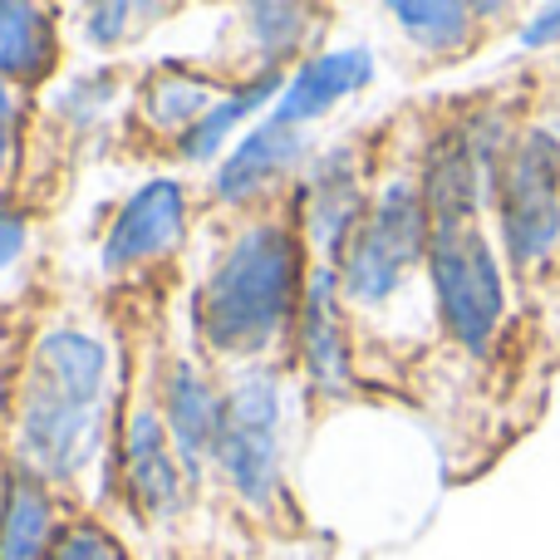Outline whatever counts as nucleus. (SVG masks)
Here are the masks:
<instances>
[{
	"mask_svg": "<svg viewBox=\"0 0 560 560\" xmlns=\"http://www.w3.org/2000/svg\"><path fill=\"white\" fill-rule=\"evenodd\" d=\"M98 394H104V349L69 329L49 335L35 349L25 394H20L25 463H35L49 477L74 472L98 433Z\"/></svg>",
	"mask_w": 560,
	"mask_h": 560,
	"instance_id": "obj_1",
	"label": "nucleus"
},
{
	"mask_svg": "<svg viewBox=\"0 0 560 560\" xmlns=\"http://www.w3.org/2000/svg\"><path fill=\"white\" fill-rule=\"evenodd\" d=\"M295 242L280 226H256L222 256L202 295V329L217 349H261L285 325L295 300Z\"/></svg>",
	"mask_w": 560,
	"mask_h": 560,
	"instance_id": "obj_2",
	"label": "nucleus"
},
{
	"mask_svg": "<svg viewBox=\"0 0 560 560\" xmlns=\"http://www.w3.org/2000/svg\"><path fill=\"white\" fill-rule=\"evenodd\" d=\"M428 232V202H418L413 187H388L384 202L345 242V290L359 300H384L423 256Z\"/></svg>",
	"mask_w": 560,
	"mask_h": 560,
	"instance_id": "obj_3",
	"label": "nucleus"
},
{
	"mask_svg": "<svg viewBox=\"0 0 560 560\" xmlns=\"http://www.w3.org/2000/svg\"><path fill=\"white\" fill-rule=\"evenodd\" d=\"M433 285L447 329L467 349H482L502 319V276L472 222L433 226Z\"/></svg>",
	"mask_w": 560,
	"mask_h": 560,
	"instance_id": "obj_4",
	"label": "nucleus"
},
{
	"mask_svg": "<svg viewBox=\"0 0 560 560\" xmlns=\"http://www.w3.org/2000/svg\"><path fill=\"white\" fill-rule=\"evenodd\" d=\"M502 232L516 261H536L560 232V148L532 133L502 167Z\"/></svg>",
	"mask_w": 560,
	"mask_h": 560,
	"instance_id": "obj_5",
	"label": "nucleus"
},
{
	"mask_svg": "<svg viewBox=\"0 0 560 560\" xmlns=\"http://www.w3.org/2000/svg\"><path fill=\"white\" fill-rule=\"evenodd\" d=\"M226 477L246 502L266 506L280 487V443H276V384L246 378L222 404V433H217Z\"/></svg>",
	"mask_w": 560,
	"mask_h": 560,
	"instance_id": "obj_6",
	"label": "nucleus"
},
{
	"mask_svg": "<svg viewBox=\"0 0 560 560\" xmlns=\"http://www.w3.org/2000/svg\"><path fill=\"white\" fill-rule=\"evenodd\" d=\"M183 217H187V197L177 183L158 177V183L138 187V192L124 202V212H118L114 232H108L104 261L133 266V261H148V256L167 252V246L183 236Z\"/></svg>",
	"mask_w": 560,
	"mask_h": 560,
	"instance_id": "obj_7",
	"label": "nucleus"
},
{
	"mask_svg": "<svg viewBox=\"0 0 560 560\" xmlns=\"http://www.w3.org/2000/svg\"><path fill=\"white\" fill-rule=\"evenodd\" d=\"M369 74H374V69H369V55H364V49H345V55H319V59H310V65L295 74V84L280 94L276 124H290V128H295L300 118L325 114L335 98H345V94H354V89H364Z\"/></svg>",
	"mask_w": 560,
	"mask_h": 560,
	"instance_id": "obj_8",
	"label": "nucleus"
},
{
	"mask_svg": "<svg viewBox=\"0 0 560 560\" xmlns=\"http://www.w3.org/2000/svg\"><path fill=\"white\" fill-rule=\"evenodd\" d=\"M124 472H128V492H133L138 512L158 516L177 502V467L167 457V428L158 413H138L133 428H128V457H124Z\"/></svg>",
	"mask_w": 560,
	"mask_h": 560,
	"instance_id": "obj_9",
	"label": "nucleus"
},
{
	"mask_svg": "<svg viewBox=\"0 0 560 560\" xmlns=\"http://www.w3.org/2000/svg\"><path fill=\"white\" fill-rule=\"evenodd\" d=\"M167 433H173L187 467L202 463L217 447V433H222V404L197 378V369H187V364H177L173 378H167Z\"/></svg>",
	"mask_w": 560,
	"mask_h": 560,
	"instance_id": "obj_10",
	"label": "nucleus"
},
{
	"mask_svg": "<svg viewBox=\"0 0 560 560\" xmlns=\"http://www.w3.org/2000/svg\"><path fill=\"white\" fill-rule=\"evenodd\" d=\"M295 153H300V133L290 124H276L271 118V124L256 128V133L226 158L222 177H217V192L242 202V197H252L256 187H266L271 177L285 173V167L295 163Z\"/></svg>",
	"mask_w": 560,
	"mask_h": 560,
	"instance_id": "obj_11",
	"label": "nucleus"
},
{
	"mask_svg": "<svg viewBox=\"0 0 560 560\" xmlns=\"http://www.w3.org/2000/svg\"><path fill=\"white\" fill-rule=\"evenodd\" d=\"M305 364L325 388H345V325L335 305V276H315L305 300Z\"/></svg>",
	"mask_w": 560,
	"mask_h": 560,
	"instance_id": "obj_12",
	"label": "nucleus"
},
{
	"mask_svg": "<svg viewBox=\"0 0 560 560\" xmlns=\"http://www.w3.org/2000/svg\"><path fill=\"white\" fill-rule=\"evenodd\" d=\"M55 65V30L39 5L0 0V69L15 79H39Z\"/></svg>",
	"mask_w": 560,
	"mask_h": 560,
	"instance_id": "obj_13",
	"label": "nucleus"
},
{
	"mask_svg": "<svg viewBox=\"0 0 560 560\" xmlns=\"http://www.w3.org/2000/svg\"><path fill=\"white\" fill-rule=\"evenodd\" d=\"M49 556V506L35 482L10 487L0 516V560H45Z\"/></svg>",
	"mask_w": 560,
	"mask_h": 560,
	"instance_id": "obj_14",
	"label": "nucleus"
},
{
	"mask_svg": "<svg viewBox=\"0 0 560 560\" xmlns=\"http://www.w3.org/2000/svg\"><path fill=\"white\" fill-rule=\"evenodd\" d=\"M276 94V79L266 74V79H256L252 89H242V94H232L226 104H217V108H207L202 118H197V128L183 138V153H192V158H207V153H217V143H222L226 133H232L236 124H242L246 114H252L256 104H266V98Z\"/></svg>",
	"mask_w": 560,
	"mask_h": 560,
	"instance_id": "obj_15",
	"label": "nucleus"
},
{
	"mask_svg": "<svg viewBox=\"0 0 560 560\" xmlns=\"http://www.w3.org/2000/svg\"><path fill=\"white\" fill-rule=\"evenodd\" d=\"M394 15L404 20L413 39L447 49V45H463L472 10H467V5H394Z\"/></svg>",
	"mask_w": 560,
	"mask_h": 560,
	"instance_id": "obj_16",
	"label": "nucleus"
},
{
	"mask_svg": "<svg viewBox=\"0 0 560 560\" xmlns=\"http://www.w3.org/2000/svg\"><path fill=\"white\" fill-rule=\"evenodd\" d=\"M45 560H128V556H124V546L108 532H98V526H69V532H59L55 541H49Z\"/></svg>",
	"mask_w": 560,
	"mask_h": 560,
	"instance_id": "obj_17",
	"label": "nucleus"
},
{
	"mask_svg": "<svg viewBox=\"0 0 560 560\" xmlns=\"http://www.w3.org/2000/svg\"><path fill=\"white\" fill-rule=\"evenodd\" d=\"M153 114L158 118H202L207 114V89L197 79H158L153 89Z\"/></svg>",
	"mask_w": 560,
	"mask_h": 560,
	"instance_id": "obj_18",
	"label": "nucleus"
},
{
	"mask_svg": "<svg viewBox=\"0 0 560 560\" xmlns=\"http://www.w3.org/2000/svg\"><path fill=\"white\" fill-rule=\"evenodd\" d=\"M20 246H25V222L15 212H0V271L20 256Z\"/></svg>",
	"mask_w": 560,
	"mask_h": 560,
	"instance_id": "obj_19",
	"label": "nucleus"
},
{
	"mask_svg": "<svg viewBox=\"0 0 560 560\" xmlns=\"http://www.w3.org/2000/svg\"><path fill=\"white\" fill-rule=\"evenodd\" d=\"M556 35H560V10H546V15L526 30V45H546V39H556Z\"/></svg>",
	"mask_w": 560,
	"mask_h": 560,
	"instance_id": "obj_20",
	"label": "nucleus"
},
{
	"mask_svg": "<svg viewBox=\"0 0 560 560\" xmlns=\"http://www.w3.org/2000/svg\"><path fill=\"white\" fill-rule=\"evenodd\" d=\"M5 124H10V89L0 84V128H5Z\"/></svg>",
	"mask_w": 560,
	"mask_h": 560,
	"instance_id": "obj_21",
	"label": "nucleus"
}]
</instances>
